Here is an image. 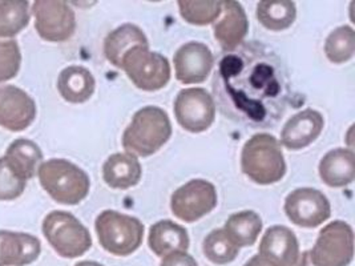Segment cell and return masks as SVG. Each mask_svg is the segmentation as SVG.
I'll use <instances>...</instances> for the list:
<instances>
[{"instance_id": "obj_29", "label": "cell", "mask_w": 355, "mask_h": 266, "mask_svg": "<svg viewBox=\"0 0 355 266\" xmlns=\"http://www.w3.org/2000/svg\"><path fill=\"white\" fill-rule=\"evenodd\" d=\"M202 250L205 257L216 265H225L234 261L240 248L227 237L224 229H214L205 237Z\"/></svg>"}, {"instance_id": "obj_20", "label": "cell", "mask_w": 355, "mask_h": 266, "mask_svg": "<svg viewBox=\"0 0 355 266\" xmlns=\"http://www.w3.org/2000/svg\"><path fill=\"white\" fill-rule=\"evenodd\" d=\"M143 169L136 156L114 153L103 166V179L113 189H128L141 180Z\"/></svg>"}, {"instance_id": "obj_32", "label": "cell", "mask_w": 355, "mask_h": 266, "mask_svg": "<svg viewBox=\"0 0 355 266\" xmlns=\"http://www.w3.org/2000/svg\"><path fill=\"white\" fill-rule=\"evenodd\" d=\"M27 181L19 179L7 166L4 157H0V201L17 200L23 195Z\"/></svg>"}, {"instance_id": "obj_33", "label": "cell", "mask_w": 355, "mask_h": 266, "mask_svg": "<svg viewBox=\"0 0 355 266\" xmlns=\"http://www.w3.org/2000/svg\"><path fill=\"white\" fill-rule=\"evenodd\" d=\"M160 266H198V264L187 251H173L162 257Z\"/></svg>"}, {"instance_id": "obj_24", "label": "cell", "mask_w": 355, "mask_h": 266, "mask_svg": "<svg viewBox=\"0 0 355 266\" xmlns=\"http://www.w3.org/2000/svg\"><path fill=\"white\" fill-rule=\"evenodd\" d=\"M3 157L19 179L28 181L33 179L43 161V152L33 140L17 139L11 143Z\"/></svg>"}, {"instance_id": "obj_14", "label": "cell", "mask_w": 355, "mask_h": 266, "mask_svg": "<svg viewBox=\"0 0 355 266\" xmlns=\"http://www.w3.org/2000/svg\"><path fill=\"white\" fill-rule=\"evenodd\" d=\"M173 63L180 83H204L214 66V56L207 44L189 42L178 48Z\"/></svg>"}, {"instance_id": "obj_27", "label": "cell", "mask_w": 355, "mask_h": 266, "mask_svg": "<svg viewBox=\"0 0 355 266\" xmlns=\"http://www.w3.org/2000/svg\"><path fill=\"white\" fill-rule=\"evenodd\" d=\"M28 1H0V39H12L30 23Z\"/></svg>"}, {"instance_id": "obj_12", "label": "cell", "mask_w": 355, "mask_h": 266, "mask_svg": "<svg viewBox=\"0 0 355 266\" xmlns=\"http://www.w3.org/2000/svg\"><path fill=\"white\" fill-rule=\"evenodd\" d=\"M285 213L297 227L317 228L330 218L331 206L321 190L298 188L285 200Z\"/></svg>"}, {"instance_id": "obj_5", "label": "cell", "mask_w": 355, "mask_h": 266, "mask_svg": "<svg viewBox=\"0 0 355 266\" xmlns=\"http://www.w3.org/2000/svg\"><path fill=\"white\" fill-rule=\"evenodd\" d=\"M95 229L103 249L120 257L135 253L144 238V225L139 218L116 211L101 212L97 216Z\"/></svg>"}, {"instance_id": "obj_23", "label": "cell", "mask_w": 355, "mask_h": 266, "mask_svg": "<svg viewBox=\"0 0 355 266\" xmlns=\"http://www.w3.org/2000/svg\"><path fill=\"white\" fill-rule=\"evenodd\" d=\"M95 88V78L85 66H67L60 72L58 79L59 94L65 101L72 104L88 101L92 98Z\"/></svg>"}, {"instance_id": "obj_26", "label": "cell", "mask_w": 355, "mask_h": 266, "mask_svg": "<svg viewBox=\"0 0 355 266\" xmlns=\"http://www.w3.org/2000/svg\"><path fill=\"white\" fill-rule=\"evenodd\" d=\"M297 17V7L293 1H259L257 19L270 31H284L293 26Z\"/></svg>"}, {"instance_id": "obj_19", "label": "cell", "mask_w": 355, "mask_h": 266, "mask_svg": "<svg viewBox=\"0 0 355 266\" xmlns=\"http://www.w3.org/2000/svg\"><path fill=\"white\" fill-rule=\"evenodd\" d=\"M148 244L156 256L164 257L173 251H187L191 240L184 227L171 220H162L150 227Z\"/></svg>"}, {"instance_id": "obj_21", "label": "cell", "mask_w": 355, "mask_h": 266, "mask_svg": "<svg viewBox=\"0 0 355 266\" xmlns=\"http://www.w3.org/2000/svg\"><path fill=\"white\" fill-rule=\"evenodd\" d=\"M355 154L352 150L337 148L327 152L320 163V177L331 188H342L354 181Z\"/></svg>"}, {"instance_id": "obj_16", "label": "cell", "mask_w": 355, "mask_h": 266, "mask_svg": "<svg viewBox=\"0 0 355 266\" xmlns=\"http://www.w3.org/2000/svg\"><path fill=\"white\" fill-rule=\"evenodd\" d=\"M324 120L315 109L307 108L291 117L282 128L281 143L288 150H304L322 133Z\"/></svg>"}, {"instance_id": "obj_31", "label": "cell", "mask_w": 355, "mask_h": 266, "mask_svg": "<svg viewBox=\"0 0 355 266\" xmlns=\"http://www.w3.org/2000/svg\"><path fill=\"white\" fill-rule=\"evenodd\" d=\"M21 53L15 39H0V83L14 79L20 71Z\"/></svg>"}, {"instance_id": "obj_3", "label": "cell", "mask_w": 355, "mask_h": 266, "mask_svg": "<svg viewBox=\"0 0 355 266\" xmlns=\"http://www.w3.org/2000/svg\"><path fill=\"white\" fill-rule=\"evenodd\" d=\"M241 169L245 176L259 185L281 181L286 173V163L279 141L269 133L252 136L241 152Z\"/></svg>"}, {"instance_id": "obj_17", "label": "cell", "mask_w": 355, "mask_h": 266, "mask_svg": "<svg viewBox=\"0 0 355 266\" xmlns=\"http://www.w3.org/2000/svg\"><path fill=\"white\" fill-rule=\"evenodd\" d=\"M223 17L214 23V39L224 52L236 50L243 44L249 31V21L243 4L234 0L223 1Z\"/></svg>"}, {"instance_id": "obj_6", "label": "cell", "mask_w": 355, "mask_h": 266, "mask_svg": "<svg viewBox=\"0 0 355 266\" xmlns=\"http://www.w3.org/2000/svg\"><path fill=\"white\" fill-rule=\"evenodd\" d=\"M42 231L53 250L64 258H78L92 247L89 231L69 212L53 211L43 220Z\"/></svg>"}, {"instance_id": "obj_11", "label": "cell", "mask_w": 355, "mask_h": 266, "mask_svg": "<svg viewBox=\"0 0 355 266\" xmlns=\"http://www.w3.org/2000/svg\"><path fill=\"white\" fill-rule=\"evenodd\" d=\"M217 206V192L207 180H191L180 186L171 197L173 215L185 222H194Z\"/></svg>"}, {"instance_id": "obj_7", "label": "cell", "mask_w": 355, "mask_h": 266, "mask_svg": "<svg viewBox=\"0 0 355 266\" xmlns=\"http://www.w3.org/2000/svg\"><path fill=\"white\" fill-rule=\"evenodd\" d=\"M121 69L125 71L132 83L146 92L160 91L171 80L168 59L146 47L130 50L123 59Z\"/></svg>"}, {"instance_id": "obj_13", "label": "cell", "mask_w": 355, "mask_h": 266, "mask_svg": "<svg viewBox=\"0 0 355 266\" xmlns=\"http://www.w3.org/2000/svg\"><path fill=\"white\" fill-rule=\"evenodd\" d=\"M36 117V104L33 98L15 85H0V127L21 132Z\"/></svg>"}, {"instance_id": "obj_8", "label": "cell", "mask_w": 355, "mask_h": 266, "mask_svg": "<svg viewBox=\"0 0 355 266\" xmlns=\"http://www.w3.org/2000/svg\"><path fill=\"white\" fill-rule=\"evenodd\" d=\"M310 258L314 266H349L354 257V232L345 221L327 224L318 234Z\"/></svg>"}, {"instance_id": "obj_9", "label": "cell", "mask_w": 355, "mask_h": 266, "mask_svg": "<svg viewBox=\"0 0 355 266\" xmlns=\"http://www.w3.org/2000/svg\"><path fill=\"white\" fill-rule=\"evenodd\" d=\"M35 30L47 42L62 43L72 37L76 17L71 6L60 0H36L33 3Z\"/></svg>"}, {"instance_id": "obj_30", "label": "cell", "mask_w": 355, "mask_h": 266, "mask_svg": "<svg viewBox=\"0 0 355 266\" xmlns=\"http://www.w3.org/2000/svg\"><path fill=\"white\" fill-rule=\"evenodd\" d=\"M182 19L193 26H208L221 15L223 1H178Z\"/></svg>"}, {"instance_id": "obj_1", "label": "cell", "mask_w": 355, "mask_h": 266, "mask_svg": "<svg viewBox=\"0 0 355 266\" xmlns=\"http://www.w3.org/2000/svg\"><path fill=\"white\" fill-rule=\"evenodd\" d=\"M211 88L224 116L254 128L275 125L294 98L286 66L261 42L224 52Z\"/></svg>"}, {"instance_id": "obj_18", "label": "cell", "mask_w": 355, "mask_h": 266, "mask_svg": "<svg viewBox=\"0 0 355 266\" xmlns=\"http://www.w3.org/2000/svg\"><path fill=\"white\" fill-rule=\"evenodd\" d=\"M40 251V240L33 234L0 231V266L30 265Z\"/></svg>"}, {"instance_id": "obj_10", "label": "cell", "mask_w": 355, "mask_h": 266, "mask_svg": "<svg viewBox=\"0 0 355 266\" xmlns=\"http://www.w3.org/2000/svg\"><path fill=\"white\" fill-rule=\"evenodd\" d=\"M175 116L185 131L205 132L214 123L216 103L204 88H185L175 100Z\"/></svg>"}, {"instance_id": "obj_35", "label": "cell", "mask_w": 355, "mask_h": 266, "mask_svg": "<svg viewBox=\"0 0 355 266\" xmlns=\"http://www.w3.org/2000/svg\"><path fill=\"white\" fill-rule=\"evenodd\" d=\"M243 266H273L272 264H269L266 260H263L261 256H254L252 257L246 264Z\"/></svg>"}, {"instance_id": "obj_2", "label": "cell", "mask_w": 355, "mask_h": 266, "mask_svg": "<svg viewBox=\"0 0 355 266\" xmlns=\"http://www.w3.org/2000/svg\"><path fill=\"white\" fill-rule=\"evenodd\" d=\"M172 136L168 114L153 105L139 109L123 134V147L133 156L148 157L162 150Z\"/></svg>"}, {"instance_id": "obj_22", "label": "cell", "mask_w": 355, "mask_h": 266, "mask_svg": "<svg viewBox=\"0 0 355 266\" xmlns=\"http://www.w3.org/2000/svg\"><path fill=\"white\" fill-rule=\"evenodd\" d=\"M136 47L149 48V43L146 33H143L141 28L128 23L113 30L112 33L105 37L104 53L107 60L112 66L121 69L124 56Z\"/></svg>"}, {"instance_id": "obj_28", "label": "cell", "mask_w": 355, "mask_h": 266, "mask_svg": "<svg viewBox=\"0 0 355 266\" xmlns=\"http://www.w3.org/2000/svg\"><path fill=\"white\" fill-rule=\"evenodd\" d=\"M355 52L354 30L350 26H340L331 31L324 42V53L334 64L349 62Z\"/></svg>"}, {"instance_id": "obj_4", "label": "cell", "mask_w": 355, "mask_h": 266, "mask_svg": "<svg viewBox=\"0 0 355 266\" xmlns=\"http://www.w3.org/2000/svg\"><path fill=\"white\" fill-rule=\"evenodd\" d=\"M43 189L51 199L63 205H78L89 193V176L64 159H51L37 168Z\"/></svg>"}, {"instance_id": "obj_34", "label": "cell", "mask_w": 355, "mask_h": 266, "mask_svg": "<svg viewBox=\"0 0 355 266\" xmlns=\"http://www.w3.org/2000/svg\"><path fill=\"white\" fill-rule=\"evenodd\" d=\"M294 266H314V264L311 263V258H310V251L306 250L302 254H300L298 261L295 263Z\"/></svg>"}, {"instance_id": "obj_25", "label": "cell", "mask_w": 355, "mask_h": 266, "mask_svg": "<svg viewBox=\"0 0 355 266\" xmlns=\"http://www.w3.org/2000/svg\"><path fill=\"white\" fill-rule=\"evenodd\" d=\"M224 231L239 248L252 247L262 231V220L253 211H243L227 218Z\"/></svg>"}, {"instance_id": "obj_15", "label": "cell", "mask_w": 355, "mask_h": 266, "mask_svg": "<svg viewBox=\"0 0 355 266\" xmlns=\"http://www.w3.org/2000/svg\"><path fill=\"white\" fill-rule=\"evenodd\" d=\"M259 253L273 266H294L300 257V244L291 229L275 225L263 234Z\"/></svg>"}, {"instance_id": "obj_36", "label": "cell", "mask_w": 355, "mask_h": 266, "mask_svg": "<svg viewBox=\"0 0 355 266\" xmlns=\"http://www.w3.org/2000/svg\"><path fill=\"white\" fill-rule=\"evenodd\" d=\"M75 266H104L101 265V264H98L96 261H81V263H78Z\"/></svg>"}]
</instances>
